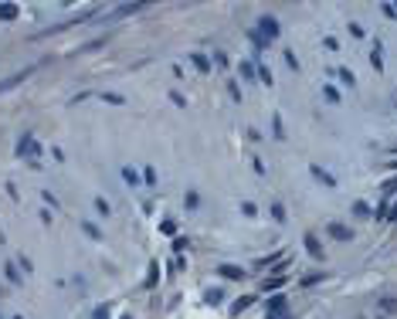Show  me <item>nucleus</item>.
Listing matches in <instances>:
<instances>
[{"instance_id":"obj_9","label":"nucleus","mask_w":397,"mask_h":319,"mask_svg":"<svg viewBox=\"0 0 397 319\" xmlns=\"http://www.w3.org/2000/svg\"><path fill=\"white\" fill-rule=\"evenodd\" d=\"M194 65H197L200 72H210V65H207V58H204V55H194Z\"/></svg>"},{"instance_id":"obj_13","label":"nucleus","mask_w":397,"mask_h":319,"mask_svg":"<svg viewBox=\"0 0 397 319\" xmlns=\"http://www.w3.org/2000/svg\"><path fill=\"white\" fill-rule=\"evenodd\" d=\"M336 75H340L343 82H346V85H353V75H350V72H346V68H336Z\"/></svg>"},{"instance_id":"obj_11","label":"nucleus","mask_w":397,"mask_h":319,"mask_svg":"<svg viewBox=\"0 0 397 319\" xmlns=\"http://www.w3.org/2000/svg\"><path fill=\"white\" fill-rule=\"evenodd\" d=\"M262 289H265V292H272V289H282V279H268Z\"/></svg>"},{"instance_id":"obj_5","label":"nucleus","mask_w":397,"mask_h":319,"mask_svg":"<svg viewBox=\"0 0 397 319\" xmlns=\"http://www.w3.org/2000/svg\"><path fill=\"white\" fill-rule=\"evenodd\" d=\"M251 302H255V296H241V299H234V302H231V313H234V316H238V313H245Z\"/></svg>"},{"instance_id":"obj_1","label":"nucleus","mask_w":397,"mask_h":319,"mask_svg":"<svg viewBox=\"0 0 397 319\" xmlns=\"http://www.w3.org/2000/svg\"><path fill=\"white\" fill-rule=\"evenodd\" d=\"M258 31L265 34V41H275V38H279V20H275V17H262Z\"/></svg>"},{"instance_id":"obj_4","label":"nucleus","mask_w":397,"mask_h":319,"mask_svg":"<svg viewBox=\"0 0 397 319\" xmlns=\"http://www.w3.org/2000/svg\"><path fill=\"white\" fill-rule=\"evenodd\" d=\"M305 251H309V255L316 258V262H319V258H322V248H319V241H316L312 234H305Z\"/></svg>"},{"instance_id":"obj_8","label":"nucleus","mask_w":397,"mask_h":319,"mask_svg":"<svg viewBox=\"0 0 397 319\" xmlns=\"http://www.w3.org/2000/svg\"><path fill=\"white\" fill-rule=\"evenodd\" d=\"M272 126H275V136L282 139V136H285V129H282V115H272Z\"/></svg>"},{"instance_id":"obj_7","label":"nucleus","mask_w":397,"mask_h":319,"mask_svg":"<svg viewBox=\"0 0 397 319\" xmlns=\"http://www.w3.org/2000/svg\"><path fill=\"white\" fill-rule=\"evenodd\" d=\"M282 309H285V296H275V299L268 302V309H265V313H268V316H279Z\"/></svg>"},{"instance_id":"obj_15","label":"nucleus","mask_w":397,"mask_h":319,"mask_svg":"<svg viewBox=\"0 0 397 319\" xmlns=\"http://www.w3.org/2000/svg\"><path fill=\"white\" fill-rule=\"evenodd\" d=\"M394 217H397V211H394Z\"/></svg>"},{"instance_id":"obj_6","label":"nucleus","mask_w":397,"mask_h":319,"mask_svg":"<svg viewBox=\"0 0 397 319\" xmlns=\"http://www.w3.org/2000/svg\"><path fill=\"white\" fill-rule=\"evenodd\" d=\"M217 275H224V279H238V282H241V275H245V272H241V268H234V265H221V268H217Z\"/></svg>"},{"instance_id":"obj_12","label":"nucleus","mask_w":397,"mask_h":319,"mask_svg":"<svg viewBox=\"0 0 397 319\" xmlns=\"http://www.w3.org/2000/svg\"><path fill=\"white\" fill-rule=\"evenodd\" d=\"M326 99H329V102H340V92H336L333 85H326Z\"/></svg>"},{"instance_id":"obj_2","label":"nucleus","mask_w":397,"mask_h":319,"mask_svg":"<svg viewBox=\"0 0 397 319\" xmlns=\"http://www.w3.org/2000/svg\"><path fill=\"white\" fill-rule=\"evenodd\" d=\"M309 170H312V177H316V180H319L322 187H336V180H333V177H329V173H326V170H319V167H316V163H312V167H309Z\"/></svg>"},{"instance_id":"obj_3","label":"nucleus","mask_w":397,"mask_h":319,"mask_svg":"<svg viewBox=\"0 0 397 319\" xmlns=\"http://www.w3.org/2000/svg\"><path fill=\"white\" fill-rule=\"evenodd\" d=\"M329 234H333L336 241H350V238H353V231H350V227H343V224H329Z\"/></svg>"},{"instance_id":"obj_14","label":"nucleus","mask_w":397,"mask_h":319,"mask_svg":"<svg viewBox=\"0 0 397 319\" xmlns=\"http://www.w3.org/2000/svg\"><path fill=\"white\" fill-rule=\"evenodd\" d=\"M241 72H245V78L255 75V65H248V61H241Z\"/></svg>"},{"instance_id":"obj_10","label":"nucleus","mask_w":397,"mask_h":319,"mask_svg":"<svg viewBox=\"0 0 397 319\" xmlns=\"http://www.w3.org/2000/svg\"><path fill=\"white\" fill-rule=\"evenodd\" d=\"M272 217H275V221H285V207L282 204H272Z\"/></svg>"}]
</instances>
